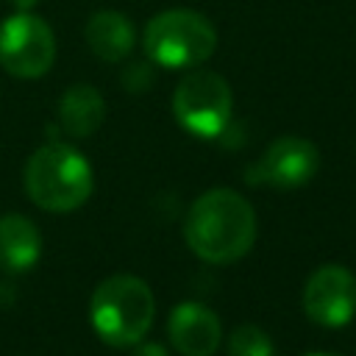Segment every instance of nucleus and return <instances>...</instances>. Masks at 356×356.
<instances>
[{"label":"nucleus","instance_id":"obj_9","mask_svg":"<svg viewBox=\"0 0 356 356\" xmlns=\"http://www.w3.org/2000/svg\"><path fill=\"white\" fill-rule=\"evenodd\" d=\"M167 337L181 356H211L220 348L222 325L209 306L184 300L170 312Z\"/></svg>","mask_w":356,"mask_h":356},{"label":"nucleus","instance_id":"obj_14","mask_svg":"<svg viewBox=\"0 0 356 356\" xmlns=\"http://www.w3.org/2000/svg\"><path fill=\"white\" fill-rule=\"evenodd\" d=\"M131 356H170V353L159 342H136V348H134Z\"/></svg>","mask_w":356,"mask_h":356},{"label":"nucleus","instance_id":"obj_10","mask_svg":"<svg viewBox=\"0 0 356 356\" xmlns=\"http://www.w3.org/2000/svg\"><path fill=\"white\" fill-rule=\"evenodd\" d=\"M83 39L100 61L117 64V61H125L131 56V50L136 44V31L125 14H120L114 8H103L86 19Z\"/></svg>","mask_w":356,"mask_h":356},{"label":"nucleus","instance_id":"obj_7","mask_svg":"<svg viewBox=\"0 0 356 356\" xmlns=\"http://www.w3.org/2000/svg\"><path fill=\"white\" fill-rule=\"evenodd\" d=\"M320 167V150L303 136H278L267 145L261 159L248 167V184L298 189L314 178Z\"/></svg>","mask_w":356,"mask_h":356},{"label":"nucleus","instance_id":"obj_1","mask_svg":"<svg viewBox=\"0 0 356 356\" xmlns=\"http://www.w3.org/2000/svg\"><path fill=\"white\" fill-rule=\"evenodd\" d=\"M256 211L234 189H209L186 211L184 239L209 264H231L256 242Z\"/></svg>","mask_w":356,"mask_h":356},{"label":"nucleus","instance_id":"obj_8","mask_svg":"<svg viewBox=\"0 0 356 356\" xmlns=\"http://www.w3.org/2000/svg\"><path fill=\"white\" fill-rule=\"evenodd\" d=\"M303 312L325 328L348 325L356 317V275L342 264L317 267L303 286Z\"/></svg>","mask_w":356,"mask_h":356},{"label":"nucleus","instance_id":"obj_5","mask_svg":"<svg viewBox=\"0 0 356 356\" xmlns=\"http://www.w3.org/2000/svg\"><path fill=\"white\" fill-rule=\"evenodd\" d=\"M172 114L197 139H217L234 114L228 81L214 70H189L172 92Z\"/></svg>","mask_w":356,"mask_h":356},{"label":"nucleus","instance_id":"obj_3","mask_svg":"<svg viewBox=\"0 0 356 356\" xmlns=\"http://www.w3.org/2000/svg\"><path fill=\"white\" fill-rule=\"evenodd\" d=\"M156 298L150 286L136 275L103 278L89 300V317L97 337L111 348H134L153 325Z\"/></svg>","mask_w":356,"mask_h":356},{"label":"nucleus","instance_id":"obj_16","mask_svg":"<svg viewBox=\"0 0 356 356\" xmlns=\"http://www.w3.org/2000/svg\"><path fill=\"white\" fill-rule=\"evenodd\" d=\"M306 356H339V353H306Z\"/></svg>","mask_w":356,"mask_h":356},{"label":"nucleus","instance_id":"obj_11","mask_svg":"<svg viewBox=\"0 0 356 356\" xmlns=\"http://www.w3.org/2000/svg\"><path fill=\"white\" fill-rule=\"evenodd\" d=\"M42 256V234L25 214L0 217V270L25 273Z\"/></svg>","mask_w":356,"mask_h":356},{"label":"nucleus","instance_id":"obj_6","mask_svg":"<svg viewBox=\"0 0 356 356\" xmlns=\"http://www.w3.org/2000/svg\"><path fill=\"white\" fill-rule=\"evenodd\" d=\"M56 61L53 28L33 11H17L0 22V64L8 75L33 81Z\"/></svg>","mask_w":356,"mask_h":356},{"label":"nucleus","instance_id":"obj_12","mask_svg":"<svg viewBox=\"0 0 356 356\" xmlns=\"http://www.w3.org/2000/svg\"><path fill=\"white\" fill-rule=\"evenodd\" d=\"M106 120V100L103 95L89 83H72L58 103V122L61 128L75 136H92Z\"/></svg>","mask_w":356,"mask_h":356},{"label":"nucleus","instance_id":"obj_4","mask_svg":"<svg viewBox=\"0 0 356 356\" xmlns=\"http://www.w3.org/2000/svg\"><path fill=\"white\" fill-rule=\"evenodd\" d=\"M145 56L167 70H195L217 47L214 25L192 8H167L147 19L142 33Z\"/></svg>","mask_w":356,"mask_h":356},{"label":"nucleus","instance_id":"obj_15","mask_svg":"<svg viewBox=\"0 0 356 356\" xmlns=\"http://www.w3.org/2000/svg\"><path fill=\"white\" fill-rule=\"evenodd\" d=\"M8 3H11L17 11H31V8H36L39 0H8Z\"/></svg>","mask_w":356,"mask_h":356},{"label":"nucleus","instance_id":"obj_13","mask_svg":"<svg viewBox=\"0 0 356 356\" xmlns=\"http://www.w3.org/2000/svg\"><path fill=\"white\" fill-rule=\"evenodd\" d=\"M273 353H275L273 339L259 325L245 323L234 328L228 337V356H273Z\"/></svg>","mask_w":356,"mask_h":356},{"label":"nucleus","instance_id":"obj_2","mask_svg":"<svg viewBox=\"0 0 356 356\" xmlns=\"http://www.w3.org/2000/svg\"><path fill=\"white\" fill-rule=\"evenodd\" d=\"M25 192L44 211H72L92 195L95 178L86 156L64 142L36 147L25 161Z\"/></svg>","mask_w":356,"mask_h":356}]
</instances>
